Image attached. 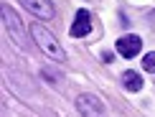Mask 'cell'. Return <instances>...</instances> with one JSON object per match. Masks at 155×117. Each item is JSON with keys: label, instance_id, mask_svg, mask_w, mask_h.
Instances as JSON below:
<instances>
[{"label": "cell", "instance_id": "obj_5", "mask_svg": "<svg viewBox=\"0 0 155 117\" xmlns=\"http://www.w3.org/2000/svg\"><path fill=\"white\" fill-rule=\"evenodd\" d=\"M69 33H71V38H84V36L92 33V13H89L87 8H79V10H76Z\"/></svg>", "mask_w": 155, "mask_h": 117}, {"label": "cell", "instance_id": "obj_7", "mask_svg": "<svg viewBox=\"0 0 155 117\" xmlns=\"http://www.w3.org/2000/svg\"><path fill=\"white\" fill-rule=\"evenodd\" d=\"M122 87L127 89V92H140V89H143V76L137 74V71H125V74H122Z\"/></svg>", "mask_w": 155, "mask_h": 117}, {"label": "cell", "instance_id": "obj_9", "mask_svg": "<svg viewBox=\"0 0 155 117\" xmlns=\"http://www.w3.org/2000/svg\"><path fill=\"white\" fill-rule=\"evenodd\" d=\"M150 23H155V10H153V13H150Z\"/></svg>", "mask_w": 155, "mask_h": 117}, {"label": "cell", "instance_id": "obj_6", "mask_svg": "<svg viewBox=\"0 0 155 117\" xmlns=\"http://www.w3.org/2000/svg\"><path fill=\"white\" fill-rule=\"evenodd\" d=\"M21 5L31 13V15L43 18V21H51V18H56V8L51 5V0H21Z\"/></svg>", "mask_w": 155, "mask_h": 117}, {"label": "cell", "instance_id": "obj_8", "mask_svg": "<svg viewBox=\"0 0 155 117\" xmlns=\"http://www.w3.org/2000/svg\"><path fill=\"white\" fill-rule=\"evenodd\" d=\"M143 69H145V71H155V51L145 54V59H143Z\"/></svg>", "mask_w": 155, "mask_h": 117}, {"label": "cell", "instance_id": "obj_3", "mask_svg": "<svg viewBox=\"0 0 155 117\" xmlns=\"http://www.w3.org/2000/svg\"><path fill=\"white\" fill-rule=\"evenodd\" d=\"M76 109L84 117H104V105L94 94H79L76 97Z\"/></svg>", "mask_w": 155, "mask_h": 117}, {"label": "cell", "instance_id": "obj_4", "mask_svg": "<svg viewBox=\"0 0 155 117\" xmlns=\"http://www.w3.org/2000/svg\"><path fill=\"white\" fill-rule=\"evenodd\" d=\"M114 48H117V54H120L122 59H135V56L140 54V48H143V38L135 36V33H127V36L117 38Z\"/></svg>", "mask_w": 155, "mask_h": 117}, {"label": "cell", "instance_id": "obj_1", "mask_svg": "<svg viewBox=\"0 0 155 117\" xmlns=\"http://www.w3.org/2000/svg\"><path fill=\"white\" fill-rule=\"evenodd\" d=\"M28 31H31V36H33V43L51 59V61H66V51H64V46L56 41V36L51 33L46 25H41V23H31Z\"/></svg>", "mask_w": 155, "mask_h": 117}, {"label": "cell", "instance_id": "obj_2", "mask_svg": "<svg viewBox=\"0 0 155 117\" xmlns=\"http://www.w3.org/2000/svg\"><path fill=\"white\" fill-rule=\"evenodd\" d=\"M3 23H5V28H8L13 43H15V46H21V48H25V33H23L21 18L15 15V10H13L10 5H3Z\"/></svg>", "mask_w": 155, "mask_h": 117}]
</instances>
